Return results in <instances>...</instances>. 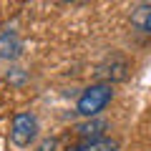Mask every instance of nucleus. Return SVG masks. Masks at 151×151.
<instances>
[{"mask_svg":"<svg viewBox=\"0 0 151 151\" xmlns=\"http://www.w3.org/2000/svg\"><path fill=\"white\" fill-rule=\"evenodd\" d=\"M111 98H113L111 83H93V86H88L86 91L78 96L76 111L81 113V116H86V119H91V116H98V113L111 103Z\"/></svg>","mask_w":151,"mask_h":151,"instance_id":"1","label":"nucleus"},{"mask_svg":"<svg viewBox=\"0 0 151 151\" xmlns=\"http://www.w3.org/2000/svg\"><path fill=\"white\" fill-rule=\"evenodd\" d=\"M38 139V119L30 111H18L10 124V141L20 149H28Z\"/></svg>","mask_w":151,"mask_h":151,"instance_id":"2","label":"nucleus"},{"mask_svg":"<svg viewBox=\"0 0 151 151\" xmlns=\"http://www.w3.org/2000/svg\"><path fill=\"white\" fill-rule=\"evenodd\" d=\"M20 55H23V43H20V38H18V33L0 28V58L15 60Z\"/></svg>","mask_w":151,"mask_h":151,"instance_id":"3","label":"nucleus"},{"mask_svg":"<svg viewBox=\"0 0 151 151\" xmlns=\"http://www.w3.org/2000/svg\"><path fill=\"white\" fill-rule=\"evenodd\" d=\"M65 151H119V144L108 136H101V139H88V141H78V144L68 146Z\"/></svg>","mask_w":151,"mask_h":151,"instance_id":"4","label":"nucleus"},{"mask_svg":"<svg viewBox=\"0 0 151 151\" xmlns=\"http://www.w3.org/2000/svg\"><path fill=\"white\" fill-rule=\"evenodd\" d=\"M106 121L96 119V116H91V121H86V124L76 126V134H78V139L81 141H88V139H101L103 131H106Z\"/></svg>","mask_w":151,"mask_h":151,"instance_id":"5","label":"nucleus"},{"mask_svg":"<svg viewBox=\"0 0 151 151\" xmlns=\"http://www.w3.org/2000/svg\"><path fill=\"white\" fill-rule=\"evenodd\" d=\"M131 23H134V28H139L141 33H149L151 35V3L136 8L134 15H131Z\"/></svg>","mask_w":151,"mask_h":151,"instance_id":"6","label":"nucleus"},{"mask_svg":"<svg viewBox=\"0 0 151 151\" xmlns=\"http://www.w3.org/2000/svg\"><path fill=\"white\" fill-rule=\"evenodd\" d=\"M53 149H55V141H53V139H50V141H45V144L40 146V151H53Z\"/></svg>","mask_w":151,"mask_h":151,"instance_id":"7","label":"nucleus"}]
</instances>
